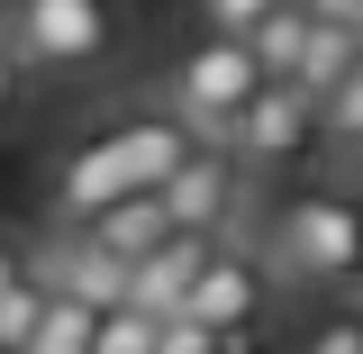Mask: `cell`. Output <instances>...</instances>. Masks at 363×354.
I'll list each match as a JSON object with an SVG mask.
<instances>
[{
  "label": "cell",
  "instance_id": "obj_1",
  "mask_svg": "<svg viewBox=\"0 0 363 354\" xmlns=\"http://www.w3.org/2000/svg\"><path fill=\"white\" fill-rule=\"evenodd\" d=\"M191 145H200V128H191L182 109H128V118H109V128H100L82 155L64 164V182H55L64 227H82L91 209H109L118 191H155V182L173 173Z\"/></svg>",
  "mask_w": 363,
  "mask_h": 354
},
{
  "label": "cell",
  "instance_id": "obj_2",
  "mask_svg": "<svg viewBox=\"0 0 363 354\" xmlns=\"http://www.w3.org/2000/svg\"><path fill=\"white\" fill-rule=\"evenodd\" d=\"M272 272L291 282H354L363 272V200L354 191H300L272 209Z\"/></svg>",
  "mask_w": 363,
  "mask_h": 354
},
{
  "label": "cell",
  "instance_id": "obj_3",
  "mask_svg": "<svg viewBox=\"0 0 363 354\" xmlns=\"http://www.w3.org/2000/svg\"><path fill=\"white\" fill-rule=\"evenodd\" d=\"M0 37L37 73H100L118 55V9L109 0H18Z\"/></svg>",
  "mask_w": 363,
  "mask_h": 354
},
{
  "label": "cell",
  "instance_id": "obj_4",
  "mask_svg": "<svg viewBox=\"0 0 363 354\" xmlns=\"http://www.w3.org/2000/svg\"><path fill=\"white\" fill-rule=\"evenodd\" d=\"M309 136H318V100L291 82V73H264V82L227 109L218 145H236V164H255V173H281V164L309 155Z\"/></svg>",
  "mask_w": 363,
  "mask_h": 354
},
{
  "label": "cell",
  "instance_id": "obj_5",
  "mask_svg": "<svg viewBox=\"0 0 363 354\" xmlns=\"http://www.w3.org/2000/svg\"><path fill=\"white\" fill-rule=\"evenodd\" d=\"M264 82V64H255V45L236 37V28H218V37H200L191 55L173 64V109L191 118L200 136H218L227 128V109L245 100V91Z\"/></svg>",
  "mask_w": 363,
  "mask_h": 354
},
{
  "label": "cell",
  "instance_id": "obj_6",
  "mask_svg": "<svg viewBox=\"0 0 363 354\" xmlns=\"http://www.w3.org/2000/svg\"><path fill=\"white\" fill-rule=\"evenodd\" d=\"M236 191H245V164H236V145H218V136H200L173 173L155 182L164 219H173V227H200V236H218V227L236 219Z\"/></svg>",
  "mask_w": 363,
  "mask_h": 354
},
{
  "label": "cell",
  "instance_id": "obj_7",
  "mask_svg": "<svg viewBox=\"0 0 363 354\" xmlns=\"http://www.w3.org/2000/svg\"><path fill=\"white\" fill-rule=\"evenodd\" d=\"M264 272H272V264H255L245 245H218V236H209V255H200V272H191V300H182V309H200L209 327L245 336V327L264 318V291H272Z\"/></svg>",
  "mask_w": 363,
  "mask_h": 354
},
{
  "label": "cell",
  "instance_id": "obj_8",
  "mask_svg": "<svg viewBox=\"0 0 363 354\" xmlns=\"http://www.w3.org/2000/svg\"><path fill=\"white\" fill-rule=\"evenodd\" d=\"M37 282H55V291H73V300H91V309H109V300H128V264L109 255V245H91L82 227L55 245L37 264Z\"/></svg>",
  "mask_w": 363,
  "mask_h": 354
},
{
  "label": "cell",
  "instance_id": "obj_9",
  "mask_svg": "<svg viewBox=\"0 0 363 354\" xmlns=\"http://www.w3.org/2000/svg\"><path fill=\"white\" fill-rule=\"evenodd\" d=\"M164 227H173V219H164V200H155V191H118L109 209H91V219H82V236H91V245H109L118 264H136Z\"/></svg>",
  "mask_w": 363,
  "mask_h": 354
},
{
  "label": "cell",
  "instance_id": "obj_10",
  "mask_svg": "<svg viewBox=\"0 0 363 354\" xmlns=\"http://www.w3.org/2000/svg\"><path fill=\"white\" fill-rule=\"evenodd\" d=\"M354 55H363V37H354V28H336V18H309V37H300V55H291V82L318 100L336 73H354Z\"/></svg>",
  "mask_w": 363,
  "mask_h": 354
},
{
  "label": "cell",
  "instance_id": "obj_11",
  "mask_svg": "<svg viewBox=\"0 0 363 354\" xmlns=\"http://www.w3.org/2000/svg\"><path fill=\"white\" fill-rule=\"evenodd\" d=\"M91 327H100V309L45 282V300H37V336H28V354H91Z\"/></svg>",
  "mask_w": 363,
  "mask_h": 354
},
{
  "label": "cell",
  "instance_id": "obj_12",
  "mask_svg": "<svg viewBox=\"0 0 363 354\" xmlns=\"http://www.w3.org/2000/svg\"><path fill=\"white\" fill-rule=\"evenodd\" d=\"M300 37H309V9H300V0H272L264 18L245 28V45H255V64H264V73H291Z\"/></svg>",
  "mask_w": 363,
  "mask_h": 354
},
{
  "label": "cell",
  "instance_id": "obj_13",
  "mask_svg": "<svg viewBox=\"0 0 363 354\" xmlns=\"http://www.w3.org/2000/svg\"><path fill=\"white\" fill-rule=\"evenodd\" d=\"M300 345H318V354H363V309H318L309 327H300Z\"/></svg>",
  "mask_w": 363,
  "mask_h": 354
},
{
  "label": "cell",
  "instance_id": "obj_14",
  "mask_svg": "<svg viewBox=\"0 0 363 354\" xmlns=\"http://www.w3.org/2000/svg\"><path fill=\"white\" fill-rule=\"evenodd\" d=\"M264 9H272V0H209V28H236V37H245Z\"/></svg>",
  "mask_w": 363,
  "mask_h": 354
},
{
  "label": "cell",
  "instance_id": "obj_15",
  "mask_svg": "<svg viewBox=\"0 0 363 354\" xmlns=\"http://www.w3.org/2000/svg\"><path fill=\"white\" fill-rule=\"evenodd\" d=\"M300 9H309V18H336V28L363 37V0H300Z\"/></svg>",
  "mask_w": 363,
  "mask_h": 354
},
{
  "label": "cell",
  "instance_id": "obj_16",
  "mask_svg": "<svg viewBox=\"0 0 363 354\" xmlns=\"http://www.w3.org/2000/svg\"><path fill=\"white\" fill-rule=\"evenodd\" d=\"M18 73H28V64H18V55H9V37H0V118L18 109Z\"/></svg>",
  "mask_w": 363,
  "mask_h": 354
},
{
  "label": "cell",
  "instance_id": "obj_17",
  "mask_svg": "<svg viewBox=\"0 0 363 354\" xmlns=\"http://www.w3.org/2000/svg\"><path fill=\"white\" fill-rule=\"evenodd\" d=\"M9 282H28V255H18V245L0 236V291H9Z\"/></svg>",
  "mask_w": 363,
  "mask_h": 354
},
{
  "label": "cell",
  "instance_id": "obj_18",
  "mask_svg": "<svg viewBox=\"0 0 363 354\" xmlns=\"http://www.w3.org/2000/svg\"><path fill=\"white\" fill-rule=\"evenodd\" d=\"M336 155H345V173L363 182V128H354V136H336Z\"/></svg>",
  "mask_w": 363,
  "mask_h": 354
}]
</instances>
